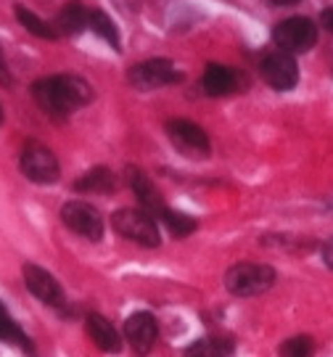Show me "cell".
<instances>
[{"instance_id":"cell-1","label":"cell","mask_w":333,"mask_h":357,"mask_svg":"<svg viewBox=\"0 0 333 357\" xmlns=\"http://www.w3.org/2000/svg\"><path fill=\"white\" fill-rule=\"evenodd\" d=\"M32 98L51 119H66L93 101V88L77 75H53L32 85Z\"/></svg>"},{"instance_id":"cell-2","label":"cell","mask_w":333,"mask_h":357,"mask_svg":"<svg viewBox=\"0 0 333 357\" xmlns=\"http://www.w3.org/2000/svg\"><path fill=\"white\" fill-rule=\"evenodd\" d=\"M275 281H278V273L262 262H238L225 273V289L241 299L270 291Z\"/></svg>"},{"instance_id":"cell-3","label":"cell","mask_w":333,"mask_h":357,"mask_svg":"<svg viewBox=\"0 0 333 357\" xmlns=\"http://www.w3.org/2000/svg\"><path fill=\"white\" fill-rule=\"evenodd\" d=\"M111 228L127 238V241L138 243V246H146V249H156L162 243V236H159V225H156V217L148 215L146 209H116L111 215Z\"/></svg>"},{"instance_id":"cell-4","label":"cell","mask_w":333,"mask_h":357,"mask_svg":"<svg viewBox=\"0 0 333 357\" xmlns=\"http://www.w3.org/2000/svg\"><path fill=\"white\" fill-rule=\"evenodd\" d=\"M272 40H275L278 51L283 53H291V56L307 53L318 43V26L307 16H291V19H283L281 24H275Z\"/></svg>"},{"instance_id":"cell-5","label":"cell","mask_w":333,"mask_h":357,"mask_svg":"<svg viewBox=\"0 0 333 357\" xmlns=\"http://www.w3.org/2000/svg\"><path fill=\"white\" fill-rule=\"evenodd\" d=\"M19 167H22V175L38 185H53L61 178V165H59L56 153L38 141H29L24 146Z\"/></svg>"},{"instance_id":"cell-6","label":"cell","mask_w":333,"mask_h":357,"mask_svg":"<svg viewBox=\"0 0 333 357\" xmlns=\"http://www.w3.org/2000/svg\"><path fill=\"white\" fill-rule=\"evenodd\" d=\"M61 222L88 241H101L103 230H106L103 215L88 202H66L61 206Z\"/></svg>"},{"instance_id":"cell-7","label":"cell","mask_w":333,"mask_h":357,"mask_svg":"<svg viewBox=\"0 0 333 357\" xmlns=\"http://www.w3.org/2000/svg\"><path fill=\"white\" fill-rule=\"evenodd\" d=\"M22 278H24V286L29 289L32 296H38L42 305H48V307H53V310H59V312H64L66 310L64 289H61V283L56 281L48 270L29 262V265L22 268Z\"/></svg>"},{"instance_id":"cell-8","label":"cell","mask_w":333,"mask_h":357,"mask_svg":"<svg viewBox=\"0 0 333 357\" xmlns=\"http://www.w3.org/2000/svg\"><path fill=\"white\" fill-rule=\"evenodd\" d=\"M180 79H183V75L169 59H148V61L130 69V82L138 90L166 88V85H175Z\"/></svg>"},{"instance_id":"cell-9","label":"cell","mask_w":333,"mask_h":357,"mask_svg":"<svg viewBox=\"0 0 333 357\" xmlns=\"http://www.w3.org/2000/svg\"><path fill=\"white\" fill-rule=\"evenodd\" d=\"M166 132H169V141L180 149V153L191 156V159H204L209 156L212 146H209V135L204 132V128H199L191 119H169L166 122Z\"/></svg>"},{"instance_id":"cell-10","label":"cell","mask_w":333,"mask_h":357,"mask_svg":"<svg viewBox=\"0 0 333 357\" xmlns=\"http://www.w3.org/2000/svg\"><path fill=\"white\" fill-rule=\"evenodd\" d=\"M259 75H262V79H265L272 90L286 93V90L296 88V82H299V66H296V59L291 53L272 51L262 59Z\"/></svg>"},{"instance_id":"cell-11","label":"cell","mask_w":333,"mask_h":357,"mask_svg":"<svg viewBox=\"0 0 333 357\" xmlns=\"http://www.w3.org/2000/svg\"><path fill=\"white\" fill-rule=\"evenodd\" d=\"M125 339L127 344L132 347V352L138 357H146L154 352L156 339H159V323L151 312H132L127 320H125Z\"/></svg>"},{"instance_id":"cell-12","label":"cell","mask_w":333,"mask_h":357,"mask_svg":"<svg viewBox=\"0 0 333 357\" xmlns=\"http://www.w3.org/2000/svg\"><path fill=\"white\" fill-rule=\"evenodd\" d=\"M127 183H130V188H132V193L138 196L141 206L148 212V215L159 217L166 209L162 191L156 188L154 180L148 178L143 169H138V167H130V169H127Z\"/></svg>"},{"instance_id":"cell-13","label":"cell","mask_w":333,"mask_h":357,"mask_svg":"<svg viewBox=\"0 0 333 357\" xmlns=\"http://www.w3.org/2000/svg\"><path fill=\"white\" fill-rule=\"evenodd\" d=\"M85 331L93 339V344L98 347L101 352H106V355H119L122 352V336H119V331L98 312H90L88 318H85Z\"/></svg>"},{"instance_id":"cell-14","label":"cell","mask_w":333,"mask_h":357,"mask_svg":"<svg viewBox=\"0 0 333 357\" xmlns=\"http://www.w3.org/2000/svg\"><path fill=\"white\" fill-rule=\"evenodd\" d=\"M88 16H90V8L88 6H82L79 0H69L61 13H59V19H56V35H69V38H75L79 32H85L88 29Z\"/></svg>"},{"instance_id":"cell-15","label":"cell","mask_w":333,"mask_h":357,"mask_svg":"<svg viewBox=\"0 0 333 357\" xmlns=\"http://www.w3.org/2000/svg\"><path fill=\"white\" fill-rule=\"evenodd\" d=\"M201 85H204V90L209 96H228V93H233L235 85H238V75L225 64H209L204 72Z\"/></svg>"},{"instance_id":"cell-16","label":"cell","mask_w":333,"mask_h":357,"mask_svg":"<svg viewBox=\"0 0 333 357\" xmlns=\"http://www.w3.org/2000/svg\"><path fill=\"white\" fill-rule=\"evenodd\" d=\"M116 188V178L106 167H93L75 180V191L79 193H111Z\"/></svg>"},{"instance_id":"cell-17","label":"cell","mask_w":333,"mask_h":357,"mask_svg":"<svg viewBox=\"0 0 333 357\" xmlns=\"http://www.w3.org/2000/svg\"><path fill=\"white\" fill-rule=\"evenodd\" d=\"M0 342L6 344H19L29 357H35V349H32V342L26 339V333L19 328V323L13 320V315L0 305Z\"/></svg>"},{"instance_id":"cell-18","label":"cell","mask_w":333,"mask_h":357,"mask_svg":"<svg viewBox=\"0 0 333 357\" xmlns=\"http://www.w3.org/2000/svg\"><path fill=\"white\" fill-rule=\"evenodd\" d=\"M88 26L98 35V38H103L114 51H122L119 45V32H116V26H114V22L106 16L103 11H90V16H88Z\"/></svg>"},{"instance_id":"cell-19","label":"cell","mask_w":333,"mask_h":357,"mask_svg":"<svg viewBox=\"0 0 333 357\" xmlns=\"http://www.w3.org/2000/svg\"><path fill=\"white\" fill-rule=\"evenodd\" d=\"M159 220L166 225V230L175 236V238H185V236H191L193 230L199 228V222L193 220V217L183 215V212H172V209H164Z\"/></svg>"},{"instance_id":"cell-20","label":"cell","mask_w":333,"mask_h":357,"mask_svg":"<svg viewBox=\"0 0 333 357\" xmlns=\"http://www.w3.org/2000/svg\"><path fill=\"white\" fill-rule=\"evenodd\" d=\"M16 19H19V24L24 26L26 32H32L35 38H40V40L56 38V29L45 24L40 16H35V13L29 11V8H24V6H16Z\"/></svg>"},{"instance_id":"cell-21","label":"cell","mask_w":333,"mask_h":357,"mask_svg":"<svg viewBox=\"0 0 333 357\" xmlns=\"http://www.w3.org/2000/svg\"><path fill=\"white\" fill-rule=\"evenodd\" d=\"M231 347H225L217 339H199L185 349V357H228Z\"/></svg>"},{"instance_id":"cell-22","label":"cell","mask_w":333,"mask_h":357,"mask_svg":"<svg viewBox=\"0 0 333 357\" xmlns=\"http://www.w3.org/2000/svg\"><path fill=\"white\" fill-rule=\"evenodd\" d=\"M281 357H312L315 355V342L309 336H294V339H286L278 349Z\"/></svg>"},{"instance_id":"cell-23","label":"cell","mask_w":333,"mask_h":357,"mask_svg":"<svg viewBox=\"0 0 333 357\" xmlns=\"http://www.w3.org/2000/svg\"><path fill=\"white\" fill-rule=\"evenodd\" d=\"M11 69H8V61H6V53H3V48H0V85H11Z\"/></svg>"},{"instance_id":"cell-24","label":"cell","mask_w":333,"mask_h":357,"mask_svg":"<svg viewBox=\"0 0 333 357\" xmlns=\"http://www.w3.org/2000/svg\"><path fill=\"white\" fill-rule=\"evenodd\" d=\"M320 255H323V262H325V268H331V270H333V236H331V238H328L325 243H323Z\"/></svg>"},{"instance_id":"cell-25","label":"cell","mask_w":333,"mask_h":357,"mask_svg":"<svg viewBox=\"0 0 333 357\" xmlns=\"http://www.w3.org/2000/svg\"><path fill=\"white\" fill-rule=\"evenodd\" d=\"M320 24L328 29V32H333V8H325L320 16Z\"/></svg>"},{"instance_id":"cell-26","label":"cell","mask_w":333,"mask_h":357,"mask_svg":"<svg viewBox=\"0 0 333 357\" xmlns=\"http://www.w3.org/2000/svg\"><path fill=\"white\" fill-rule=\"evenodd\" d=\"M272 6H294V3H299V0H270Z\"/></svg>"},{"instance_id":"cell-27","label":"cell","mask_w":333,"mask_h":357,"mask_svg":"<svg viewBox=\"0 0 333 357\" xmlns=\"http://www.w3.org/2000/svg\"><path fill=\"white\" fill-rule=\"evenodd\" d=\"M3 122H6V114H3V106H0V128H3Z\"/></svg>"}]
</instances>
